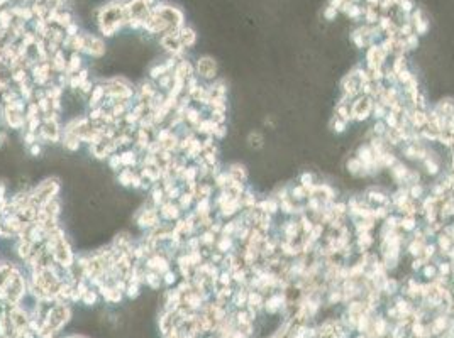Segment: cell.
<instances>
[{
    "label": "cell",
    "instance_id": "cell-36",
    "mask_svg": "<svg viewBox=\"0 0 454 338\" xmlns=\"http://www.w3.org/2000/svg\"><path fill=\"white\" fill-rule=\"evenodd\" d=\"M386 114H388V108H386L385 105H381L380 102H375L373 103V112H372V115H373L376 120H383L386 117Z\"/></svg>",
    "mask_w": 454,
    "mask_h": 338
},
{
    "label": "cell",
    "instance_id": "cell-23",
    "mask_svg": "<svg viewBox=\"0 0 454 338\" xmlns=\"http://www.w3.org/2000/svg\"><path fill=\"white\" fill-rule=\"evenodd\" d=\"M354 225V232L356 235L359 234H369L375 229V220H366V218H359L356 221H353Z\"/></svg>",
    "mask_w": 454,
    "mask_h": 338
},
{
    "label": "cell",
    "instance_id": "cell-33",
    "mask_svg": "<svg viewBox=\"0 0 454 338\" xmlns=\"http://www.w3.org/2000/svg\"><path fill=\"white\" fill-rule=\"evenodd\" d=\"M329 208L332 210V213H334L336 217H346L347 215V203L344 201H332L329 205Z\"/></svg>",
    "mask_w": 454,
    "mask_h": 338
},
{
    "label": "cell",
    "instance_id": "cell-38",
    "mask_svg": "<svg viewBox=\"0 0 454 338\" xmlns=\"http://www.w3.org/2000/svg\"><path fill=\"white\" fill-rule=\"evenodd\" d=\"M331 129L336 132V134H342L346 129H347V122L341 120L339 117H334L331 122Z\"/></svg>",
    "mask_w": 454,
    "mask_h": 338
},
{
    "label": "cell",
    "instance_id": "cell-30",
    "mask_svg": "<svg viewBox=\"0 0 454 338\" xmlns=\"http://www.w3.org/2000/svg\"><path fill=\"white\" fill-rule=\"evenodd\" d=\"M298 223H300V229H302V235H308L310 232L314 230L315 227V221L312 218L307 217V213L300 215V218H298Z\"/></svg>",
    "mask_w": 454,
    "mask_h": 338
},
{
    "label": "cell",
    "instance_id": "cell-18",
    "mask_svg": "<svg viewBox=\"0 0 454 338\" xmlns=\"http://www.w3.org/2000/svg\"><path fill=\"white\" fill-rule=\"evenodd\" d=\"M346 166H347V171H349L353 176H369L368 169L364 168V164L358 157H351Z\"/></svg>",
    "mask_w": 454,
    "mask_h": 338
},
{
    "label": "cell",
    "instance_id": "cell-46",
    "mask_svg": "<svg viewBox=\"0 0 454 338\" xmlns=\"http://www.w3.org/2000/svg\"><path fill=\"white\" fill-rule=\"evenodd\" d=\"M249 146L251 147H261L263 146V137H261V134H258V132H253L251 136H249Z\"/></svg>",
    "mask_w": 454,
    "mask_h": 338
},
{
    "label": "cell",
    "instance_id": "cell-24",
    "mask_svg": "<svg viewBox=\"0 0 454 338\" xmlns=\"http://www.w3.org/2000/svg\"><path fill=\"white\" fill-rule=\"evenodd\" d=\"M380 15H381L380 14V9L375 7V5H366V7H364L363 17H364V20H366L368 26H376V24H378Z\"/></svg>",
    "mask_w": 454,
    "mask_h": 338
},
{
    "label": "cell",
    "instance_id": "cell-56",
    "mask_svg": "<svg viewBox=\"0 0 454 338\" xmlns=\"http://www.w3.org/2000/svg\"><path fill=\"white\" fill-rule=\"evenodd\" d=\"M364 2H366L368 5H375V7L376 5H380V0H364Z\"/></svg>",
    "mask_w": 454,
    "mask_h": 338
},
{
    "label": "cell",
    "instance_id": "cell-47",
    "mask_svg": "<svg viewBox=\"0 0 454 338\" xmlns=\"http://www.w3.org/2000/svg\"><path fill=\"white\" fill-rule=\"evenodd\" d=\"M437 274L449 278V276H451V262H439V264H437Z\"/></svg>",
    "mask_w": 454,
    "mask_h": 338
},
{
    "label": "cell",
    "instance_id": "cell-22",
    "mask_svg": "<svg viewBox=\"0 0 454 338\" xmlns=\"http://www.w3.org/2000/svg\"><path fill=\"white\" fill-rule=\"evenodd\" d=\"M422 164H424L425 171H427V174H430V176H437V174L441 173V163H439V159H436L434 156H430V152H429V156L422 161Z\"/></svg>",
    "mask_w": 454,
    "mask_h": 338
},
{
    "label": "cell",
    "instance_id": "cell-57",
    "mask_svg": "<svg viewBox=\"0 0 454 338\" xmlns=\"http://www.w3.org/2000/svg\"><path fill=\"white\" fill-rule=\"evenodd\" d=\"M451 169H454V149H452V156H451Z\"/></svg>",
    "mask_w": 454,
    "mask_h": 338
},
{
    "label": "cell",
    "instance_id": "cell-40",
    "mask_svg": "<svg viewBox=\"0 0 454 338\" xmlns=\"http://www.w3.org/2000/svg\"><path fill=\"white\" fill-rule=\"evenodd\" d=\"M422 276L427 281H432L436 276H437V265L434 264H425L422 267Z\"/></svg>",
    "mask_w": 454,
    "mask_h": 338
},
{
    "label": "cell",
    "instance_id": "cell-45",
    "mask_svg": "<svg viewBox=\"0 0 454 338\" xmlns=\"http://www.w3.org/2000/svg\"><path fill=\"white\" fill-rule=\"evenodd\" d=\"M351 39H353V42L356 44V46L359 48V49H363V48H368V44H366V41H364V37L359 34L358 31H353V34H351Z\"/></svg>",
    "mask_w": 454,
    "mask_h": 338
},
{
    "label": "cell",
    "instance_id": "cell-53",
    "mask_svg": "<svg viewBox=\"0 0 454 338\" xmlns=\"http://www.w3.org/2000/svg\"><path fill=\"white\" fill-rule=\"evenodd\" d=\"M29 152L32 154V156H39V154H41V146L37 142L32 144V146H29Z\"/></svg>",
    "mask_w": 454,
    "mask_h": 338
},
{
    "label": "cell",
    "instance_id": "cell-34",
    "mask_svg": "<svg viewBox=\"0 0 454 338\" xmlns=\"http://www.w3.org/2000/svg\"><path fill=\"white\" fill-rule=\"evenodd\" d=\"M295 203H293V199H283V201H280V212L286 215V217H292V215H295Z\"/></svg>",
    "mask_w": 454,
    "mask_h": 338
},
{
    "label": "cell",
    "instance_id": "cell-58",
    "mask_svg": "<svg viewBox=\"0 0 454 338\" xmlns=\"http://www.w3.org/2000/svg\"><path fill=\"white\" fill-rule=\"evenodd\" d=\"M349 2H356V4H358V2H359V0H349Z\"/></svg>",
    "mask_w": 454,
    "mask_h": 338
},
{
    "label": "cell",
    "instance_id": "cell-51",
    "mask_svg": "<svg viewBox=\"0 0 454 338\" xmlns=\"http://www.w3.org/2000/svg\"><path fill=\"white\" fill-rule=\"evenodd\" d=\"M337 14H339V12H337L336 9H332V7H329V5H327V7L324 9V14L322 15H324L325 20H332V19H336Z\"/></svg>",
    "mask_w": 454,
    "mask_h": 338
},
{
    "label": "cell",
    "instance_id": "cell-41",
    "mask_svg": "<svg viewBox=\"0 0 454 338\" xmlns=\"http://www.w3.org/2000/svg\"><path fill=\"white\" fill-rule=\"evenodd\" d=\"M383 122L386 124V127H388V129H397L398 124H400V117H398V115H395V114L388 112V114H386V117L383 119Z\"/></svg>",
    "mask_w": 454,
    "mask_h": 338
},
{
    "label": "cell",
    "instance_id": "cell-15",
    "mask_svg": "<svg viewBox=\"0 0 454 338\" xmlns=\"http://www.w3.org/2000/svg\"><path fill=\"white\" fill-rule=\"evenodd\" d=\"M452 245H454V242L444 234V232H441V234L437 235L436 247H437V252H439L441 256H447V254H449V251L452 249Z\"/></svg>",
    "mask_w": 454,
    "mask_h": 338
},
{
    "label": "cell",
    "instance_id": "cell-48",
    "mask_svg": "<svg viewBox=\"0 0 454 338\" xmlns=\"http://www.w3.org/2000/svg\"><path fill=\"white\" fill-rule=\"evenodd\" d=\"M405 42H407L408 51H414V49L419 46V36L417 34H410L408 37H405Z\"/></svg>",
    "mask_w": 454,
    "mask_h": 338
},
{
    "label": "cell",
    "instance_id": "cell-2",
    "mask_svg": "<svg viewBox=\"0 0 454 338\" xmlns=\"http://www.w3.org/2000/svg\"><path fill=\"white\" fill-rule=\"evenodd\" d=\"M373 103H375V100L372 97L359 95L358 98H354L351 102V105H349L353 120H356V122L366 120L373 112Z\"/></svg>",
    "mask_w": 454,
    "mask_h": 338
},
{
    "label": "cell",
    "instance_id": "cell-12",
    "mask_svg": "<svg viewBox=\"0 0 454 338\" xmlns=\"http://www.w3.org/2000/svg\"><path fill=\"white\" fill-rule=\"evenodd\" d=\"M408 199H410V195H408V188H403L400 186L398 190L393 193V195L390 196V203H391V208H395L397 212L400 210L403 205H405Z\"/></svg>",
    "mask_w": 454,
    "mask_h": 338
},
{
    "label": "cell",
    "instance_id": "cell-52",
    "mask_svg": "<svg viewBox=\"0 0 454 338\" xmlns=\"http://www.w3.org/2000/svg\"><path fill=\"white\" fill-rule=\"evenodd\" d=\"M225 134H227V127L217 125V129H215V132H214V139H222Z\"/></svg>",
    "mask_w": 454,
    "mask_h": 338
},
{
    "label": "cell",
    "instance_id": "cell-10",
    "mask_svg": "<svg viewBox=\"0 0 454 338\" xmlns=\"http://www.w3.org/2000/svg\"><path fill=\"white\" fill-rule=\"evenodd\" d=\"M178 39H180V44L185 49H190V48H193L197 44L198 36H197V32H195V29H193V27L183 26L180 29V32H178Z\"/></svg>",
    "mask_w": 454,
    "mask_h": 338
},
{
    "label": "cell",
    "instance_id": "cell-16",
    "mask_svg": "<svg viewBox=\"0 0 454 338\" xmlns=\"http://www.w3.org/2000/svg\"><path fill=\"white\" fill-rule=\"evenodd\" d=\"M258 210L263 213H268V215H275L280 212V203L276 201L275 198H268V199H261L258 205Z\"/></svg>",
    "mask_w": 454,
    "mask_h": 338
},
{
    "label": "cell",
    "instance_id": "cell-19",
    "mask_svg": "<svg viewBox=\"0 0 454 338\" xmlns=\"http://www.w3.org/2000/svg\"><path fill=\"white\" fill-rule=\"evenodd\" d=\"M73 15H71V12L70 10H66V9H59L58 10V14H56V19H54V24L53 26H58V27H61V29L65 31L66 27H68L70 24H73Z\"/></svg>",
    "mask_w": 454,
    "mask_h": 338
},
{
    "label": "cell",
    "instance_id": "cell-31",
    "mask_svg": "<svg viewBox=\"0 0 454 338\" xmlns=\"http://www.w3.org/2000/svg\"><path fill=\"white\" fill-rule=\"evenodd\" d=\"M336 117H339L341 120H344V122H347V124H349V122L353 120L349 105H341V103H337V107H336Z\"/></svg>",
    "mask_w": 454,
    "mask_h": 338
},
{
    "label": "cell",
    "instance_id": "cell-50",
    "mask_svg": "<svg viewBox=\"0 0 454 338\" xmlns=\"http://www.w3.org/2000/svg\"><path fill=\"white\" fill-rule=\"evenodd\" d=\"M425 264H429V262H427V260H425L422 256H420V257H415V259H414V262H412V269H414V271H420Z\"/></svg>",
    "mask_w": 454,
    "mask_h": 338
},
{
    "label": "cell",
    "instance_id": "cell-21",
    "mask_svg": "<svg viewBox=\"0 0 454 338\" xmlns=\"http://www.w3.org/2000/svg\"><path fill=\"white\" fill-rule=\"evenodd\" d=\"M227 173L231 174V178L234 179V181H242L244 183L246 179H247V171H246V168L242 164H231L229 166V169H227Z\"/></svg>",
    "mask_w": 454,
    "mask_h": 338
},
{
    "label": "cell",
    "instance_id": "cell-29",
    "mask_svg": "<svg viewBox=\"0 0 454 338\" xmlns=\"http://www.w3.org/2000/svg\"><path fill=\"white\" fill-rule=\"evenodd\" d=\"M408 195H410V199L420 201V199L425 196V188L420 185V183H415V185L408 186Z\"/></svg>",
    "mask_w": 454,
    "mask_h": 338
},
{
    "label": "cell",
    "instance_id": "cell-8",
    "mask_svg": "<svg viewBox=\"0 0 454 338\" xmlns=\"http://www.w3.org/2000/svg\"><path fill=\"white\" fill-rule=\"evenodd\" d=\"M280 230H281V234H283V240L295 242L298 237H302V229H300V223H298V220L288 218L283 225L280 227Z\"/></svg>",
    "mask_w": 454,
    "mask_h": 338
},
{
    "label": "cell",
    "instance_id": "cell-7",
    "mask_svg": "<svg viewBox=\"0 0 454 338\" xmlns=\"http://www.w3.org/2000/svg\"><path fill=\"white\" fill-rule=\"evenodd\" d=\"M410 22H412L414 32L417 36L427 34V31H429V20H427V17H425V14H424L422 9H414V12L410 14Z\"/></svg>",
    "mask_w": 454,
    "mask_h": 338
},
{
    "label": "cell",
    "instance_id": "cell-42",
    "mask_svg": "<svg viewBox=\"0 0 454 338\" xmlns=\"http://www.w3.org/2000/svg\"><path fill=\"white\" fill-rule=\"evenodd\" d=\"M386 130H388V127H386V124L383 120H376L375 125H373V134L376 137H383L386 134Z\"/></svg>",
    "mask_w": 454,
    "mask_h": 338
},
{
    "label": "cell",
    "instance_id": "cell-13",
    "mask_svg": "<svg viewBox=\"0 0 454 338\" xmlns=\"http://www.w3.org/2000/svg\"><path fill=\"white\" fill-rule=\"evenodd\" d=\"M373 243H375V239H373L372 232H369V234L356 235V243H354V247L358 249L359 254H364V252H369V249H372Z\"/></svg>",
    "mask_w": 454,
    "mask_h": 338
},
{
    "label": "cell",
    "instance_id": "cell-26",
    "mask_svg": "<svg viewBox=\"0 0 454 338\" xmlns=\"http://www.w3.org/2000/svg\"><path fill=\"white\" fill-rule=\"evenodd\" d=\"M203 119H202V112L198 108H193V107H188L187 108V112H185V122H188V124H190L193 129H195V127L200 124Z\"/></svg>",
    "mask_w": 454,
    "mask_h": 338
},
{
    "label": "cell",
    "instance_id": "cell-43",
    "mask_svg": "<svg viewBox=\"0 0 454 338\" xmlns=\"http://www.w3.org/2000/svg\"><path fill=\"white\" fill-rule=\"evenodd\" d=\"M414 78V75H412V71L410 70H403V71H400V73L397 75V80H398V85H403L405 86L408 81H410Z\"/></svg>",
    "mask_w": 454,
    "mask_h": 338
},
{
    "label": "cell",
    "instance_id": "cell-35",
    "mask_svg": "<svg viewBox=\"0 0 454 338\" xmlns=\"http://www.w3.org/2000/svg\"><path fill=\"white\" fill-rule=\"evenodd\" d=\"M390 68H391L393 71H395L397 75L400 73V71L407 70V58L403 56V54H402V56H395V59L391 61V66H390Z\"/></svg>",
    "mask_w": 454,
    "mask_h": 338
},
{
    "label": "cell",
    "instance_id": "cell-5",
    "mask_svg": "<svg viewBox=\"0 0 454 338\" xmlns=\"http://www.w3.org/2000/svg\"><path fill=\"white\" fill-rule=\"evenodd\" d=\"M85 36V51L83 54H88L92 58H100L105 54V42L95 34H88V32H83Z\"/></svg>",
    "mask_w": 454,
    "mask_h": 338
},
{
    "label": "cell",
    "instance_id": "cell-54",
    "mask_svg": "<svg viewBox=\"0 0 454 338\" xmlns=\"http://www.w3.org/2000/svg\"><path fill=\"white\" fill-rule=\"evenodd\" d=\"M346 0H331L329 2V7H332V9H336L337 12H339V9L342 7V4H344Z\"/></svg>",
    "mask_w": 454,
    "mask_h": 338
},
{
    "label": "cell",
    "instance_id": "cell-4",
    "mask_svg": "<svg viewBox=\"0 0 454 338\" xmlns=\"http://www.w3.org/2000/svg\"><path fill=\"white\" fill-rule=\"evenodd\" d=\"M195 75L202 80H215V76H217V63L214 61V58H198L195 64Z\"/></svg>",
    "mask_w": 454,
    "mask_h": 338
},
{
    "label": "cell",
    "instance_id": "cell-44",
    "mask_svg": "<svg viewBox=\"0 0 454 338\" xmlns=\"http://www.w3.org/2000/svg\"><path fill=\"white\" fill-rule=\"evenodd\" d=\"M161 278H163V282L166 286H171V284H175L176 279H178V273H175V271L170 269V271H166Z\"/></svg>",
    "mask_w": 454,
    "mask_h": 338
},
{
    "label": "cell",
    "instance_id": "cell-37",
    "mask_svg": "<svg viewBox=\"0 0 454 338\" xmlns=\"http://www.w3.org/2000/svg\"><path fill=\"white\" fill-rule=\"evenodd\" d=\"M300 186H303L307 190V193L312 190V188L315 186V181H314V174L312 173H303L300 176Z\"/></svg>",
    "mask_w": 454,
    "mask_h": 338
},
{
    "label": "cell",
    "instance_id": "cell-55",
    "mask_svg": "<svg viewBox=\"0 0 454 338\" xmlns=\"http://www.w3.org/2000/svg\"><path fill=\"white\" fill-rule=\"evenodd\" d=\"M145 4H148V5H149V7H151V9H153V7H154V5H156V4H158V0H145Z\"/></svg>",
    "mask_w": 454,
    "mask_h": 338
},
{
    "label": "cell",
    "instance_id": "cell-6",
    "mask_svg": "<svg viewBox=\"0 0 454 338\" xmlns=\"http://www.w3.org/2000/svg\"><path fill=\"white\" fill-rule=\"evenodd\" d=\"M341 90H342V95H346L351 102L354 98H358L359 95H361V93H359V81L356 80V76H354L351 71H349V75H346L344 78H342Z\"/></svg>",
    "mask_w": 454,
    "mask_h": 338
},
{
    "label": "cell",
    "instance_id": "cell-1",
    "mask_svg": "<svg viewBox=\"0 0 454 338\" xmlns=\"http://www.w3.org/2000/svg\"><path fill=\"white\" fill-rule=\"evenodd\" d=\"M126 0H109L97 10V26L104 37H112L126 26Z\"/></svg>",
    "mask_w": 454,
    "mask_h": 338
},
{
    "label": "cell",
    "instance_id": "cell-3",
    "mask_svg": "<svg viewBox=\"0 0 454 338\" xmlns=\"http://www.w3.org/2000/svg\"><path fill=\"white\" fill-rule=\"evenodd\" d=\"M386 58H388V54L381 48V44H372L366 51V70L372 71L376 68H383L386 64Z\"/></svg>",
    "mask_w": 454,
    "mask_h": 338
},
{
    "label": "cell",
    "instance_id": "cell-49",
    "mask_svg": "<svg viewBox=\"0 0 454 338\" xmlns=\"http://www.w3.org/2000/svg\"><path fill=\"white\" fill-rule=\"evenodd\" d=\"M65 34L68 36V37H75V36H78V34H80V27L76 26V22H73V24H70L68 27H66V29H65Z\"/></svg>",
    "mask_w": 454,
    "mask_h": 338
},
{
    "label": "cell",
    "instance_id": "cell-32",
    "mask_svg": "<svg viewBox=\"0 0 454 338\" xmlns=\"http://www.w3.org/2000/svg\"><path fill=\"white\" fill-rule=\"evenodd\" d=\"M308 198V193L303 186H295L290 190V199H293V201H302V199H307Z\"/></svg>",
    "mask_w": 454,
    "mask_h": 338
},
{
    "label": "cell",
    "instance_id": "cell-14",
    "mask_svg": "<svg viewBox=\"0 0 454 338\" xmlns=\"http://www.w3.org/2000/svg\"><path fill=\"white\" fill-rule=\"evenodd\" d=\"M408 171H410V169H408L403 163H395L390 168V174H391V178L398 183V185H403V181H405Z\"/></svg>",
    "mask_w": 454,
    "mask_h": 338
},
{
    "label": "cell",
    "instance_id": "cell-39",
    "mask_svg": "<svg viewBox=\"0 0 454 338\" xmlns=\"http://www.w3.org/2000/svg\"><path fill=\"white\" fill-rule=\"evenodd\" d=\"M383 221H385L383 225L386 227V229H390V230H400V229H398V225H400V217H397V215H391L390 213Z\"/></svg>",
    "mask_w": 454,
    "mask_h": 338
},
{
    "label": "cell",
    "instance_id": "cell-27",
    "mask_svg": "<svg viewBox=\"0 0 454 338\" xmlns=\"http://www.w3.org/2000/svg\"><path fill=\"white\" fill-rule=\"evenodd\" d=\"M398 229L403 230V232H414V230H417V217H405V215H402Z\"/></svg>",
    "mask_w": 454,
    "mask_h": 338
},
{
    "label": "cell",
    "instance_id": "cell-17",
    "mask_svg": "<svg viewBox=\"0 0 454 338\" xmlns=\"http://www.w3.org/2000/svg\"><path fill=\"white\" fill-rule=\"evenodd\" d=\"M434 110L439 115H442V117L449 119V117H452V115H454V102H452L451 98L441 100V102L434 107Z\"/></svg>",
    "mask_w": 454,
    "mask_h": 338
},
{
    "label": "cell",
    "instance_id": "cell-28",
    "mask_svg": "<svg viewBox=\"0 0 454 338\" xmlns=\"http://www.w3.org/2000/svg\"><path fill=\"white\" fill-rule=\"evenodd\" d=\"M395 7H397L398 12L403 14L405 17H408V15L414 12L415 5H414L412 0H395Z\"/></svg>",
    "mask_w": 454,
    "mask_h": 338
},
{
    "label": "cell",
    "instance_id": "cell-11",
    "mask_svg": "<svg viewBox=\"0 0 454 338\" xmlns=\"http://www.w3.org/2000/svg\"><path fill=\"white\" fill-rule=\"evenodd\" d=\"M339 12H342L346 17H349L353 20H359L364 14V7H361V5L356 4V2H349V0H346V2L342 4V7L339 9Z\"/></svg>",
    "mask_w": 454,
    "mask_h": 338
},
{
    "label": "cell",
    "instance_id": "cell-9",
    "mask_svg": "<svg viewBox=\"0 0 454 338\" xmlns=\"http://www.w3.org/2000/svg\"><path fill=\"white\" fill-rule=\"evenodd\" d=\"M364 199L372 205V207H391L390 203V196H386L383 191L380 190H375V188H372V190H368L366 193H364Z\"/></svg>",
    "mask_w": 454,
    "mask_h": 338
},
{
    "label": "cell",
    "instance_id": "cell-25",
    "mask_svg": "<svg viewBox=\"0 0 454 338\" xmlns=\"http://www.w3.org/2000/svg\"><path fill=\"white\" fill-rule=\"evenodd\" d=\"M425 243H427V240H417V239H412L410 242H408L407 245V252L410 254V256L415 259V257H420L424 252V247Z\"/></svg>",
    "mask_w": 454,
    "mask_h": 338
},
{
    "label": "cell",
    "instance_id": "cell-20",
    "mask_svg": "<svg viewBox=\"0 0 454 338\" xmlns=\"http://www.w3.org/2000/svg\"><path fill=\"white\" fill-rule=\"evenodd\" d=\"M81 68V54L80 53H71V56L68 58V64H66V75H75L78 73Z\"/></svg>",
    "mask_w": 454,
    "mask_h": 338
}]
</instances>
